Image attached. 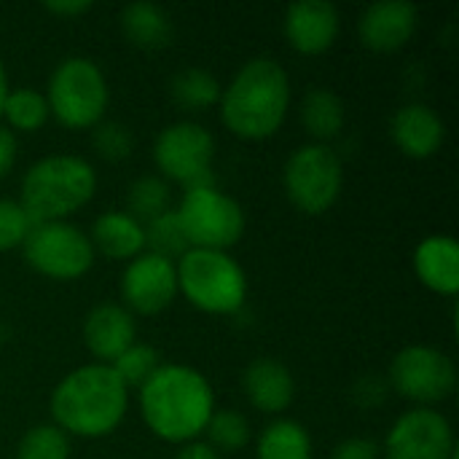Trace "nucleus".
Here are the masks:
<instances>
[{
  "label": "nucleus",
  "mask_w": 459,
  "mask_h": 459,
  "mask_svg": "<svg viewBox=\"0 0 459 459\" xmlns=\"http://www.w3.org/2000/svg\"><path fill=\"white\" fill-rule=\"evenodd\" d=\"M43 8L54 16H81L91 8V3H86V0H54V3H43Z\"/></svg>",
  "instance_id": "35"
},
{
  "label": "nucleus",
  "mask_w": 459,
  "mask_h": 459,
  "mask_svg": "<svg viewBox=\"0 0 459 459\" xmlns=\"http://www.w3.org/2000/svg\"><path fill=\"white\" fill-rule=\"evenodd\" d=\"M455 430L436 409H411L395 420L385 441L387 459H452Z\"/></svg>",
  "instance_id": "12"
},
{
  "label": "nucleus",
  "mask_w": 459,
  "mask_h": 459,
  "mask_svg": "<svg viewBox=\"0 0 459 459\" xmlns=\"http://www.w3.org/2000/svg\"><path fill=\"white\" fill-rule=\"evenodd\" d=\"M175 459H221V455L210 446V444H204V441H188Z\"/></svg>",
  "instance_id": "36"
},
{
  "label": "nucleus",
  "mask_w": 459,
  "mask_h": 459,
  "mask_svg": "<svg viewBox=\"0 0 459 459\" xmlns=\"http://www.w3.org/2000/svg\"><path fill=\"white\" fill-rule=\"evenodd\" d=\"M121 30L124 35L145 51L164 48L172 40V19L169 13L148 0H137L124 5L121 11Z\"/></svg>",
  "instance_id": "21"
},
{
  "label": "nucleus",
  "mask_w": 459,
  "mask_h": 459,
  "mask_svg": "<svg viewBox=\"0 0 459 459\" xmlns=\"http://www.w3.org/2000/svg\"><path fill=\"white\" fill-rule=\"evenodd\" d=\"M207 436H210V446L221 455H234L239 452L247 441H250V425L239 411H212L210 422H207Z\"/></svg>",
  "instance_id": "30"
},
{
  "label": "nucleus",
  "mask_w": 459,
  "mask_h": 459,
  "mask_svg": "<svg viewBox=\"0 0 459 459\" xmlns=\"http://www.w3.org/2000/svg\"><path fill=\"white\" fill-rule=\"evenodd\" d=\"M132 129L121 121H100L91 126V148L108 161H124L132 153Z\"/></svg>",
  "instance_id": "31"
},
{
  "label": "nucleus",
  "mask_w": 459,
  "mask_h": 459,
  "mask_svg": "<svg viewBox=\"0 0 459 459\" xmlns=\"http://www.w3.org/2000/svg\"><path fill=\"white\" fill-rule=\"evenodd\" d=\"M91 247L116 261H132L145 247V229L126 210H108L91 226Z\"/></svg>",
  "instance_id": "20"
},
{
  "label": "nucleus",
  "mask_w": 459,
  "mask_h": 459,
  "mask_svg": "<svg viewBox=\"0 0 459 459\" xmlns=\"http://www.w3.org/2000/svg\"><path fill=\"white\" fill-rule=\"evenodd\" d=\"M282 183L288 199L301 212L320 215L336 204L344 183V167L331 145L323 143L301 145L285 161Z\"/></svg>",
  "instance_id": "8"
},
{
  "label": "nucleus",
  "mask_w": 459,
  "mask_h": 459,
  "mask_svg": "<svg viewBox=\"0 0 459 459\" xmlns=\"http://www.w3.org/2000/svg\"><path fill=\"white\" fill-rule=\"evenodd\" d=\"M137 339L134 317L121 304H97L83 320V342L89 352L105 366L124 355Z\"/></svg>",
  "instance_id": "16"
},
{
  "label": "nucleus",
  "mask_w": 459,
  "mask_h": 459,
  "mask_svg": "<svg viewBox=\"0 0 459 459\" xmlns=\"http://www.w3.org/2000/svg\"><path fill=\"white\" fill-rule=\"evenodd\" d=\"M175 212L188 247L229 250L245 231V210L215 186L188 188Z\"/></svg>",
  "instance_id": "7"
},
{
  "label": "nucleus",
  "mask_w": 459,
  "mask_h": 459,
  "mask_svg": "<svg viewBox=\"0 0 459 459\" xmlns=\"http://www.w3.org/2000/svg\"><path fill=\"white\" fill-rule=\"evenodd\" d=\"M390 134L406 156L428 159L444 145L446 126H444V118L433 108L422 102H411L393 116Z\"/></svg>",
  "instance_id": "17"
},
{
  "label": "nucleus",
  "mask_w": 459,
  "mask_h": 459,
  "mask_svg": "<svg viewBox=\"0 0 459 459\" xmlns=\"http://www.w3.org/2000/svg\"><path fill=\"white\" fill-rule=\"evenodd\" d=\"M24 261L51 280H78L94 264L89 234L67 221L35 223L24 239Z\"/></svg>",
  "instance_id": "9"
},
{
  "label": "nucleus",
  "mask_w": 459,
  "mask_h": 459,
  "mask_svg": "<svg viewBox=\"0 0 459 459\" xmlns=\"http://www.w3.org/2000/svg\"><path fill=\"white\" fill-rule=\"evenodd\" d=\"M390 385L414 403H438L457 387V368L449 355L436 347L411 344L401 350L390 366Z\"/></svg>",
  "instance_id": "11"
},
{
  "label": "nucleus",
  "mask_w": 459,
  "mask_h": 459,
  "mask_svg": "<svg viewBox=\"0 0 459 459\" xmlns=\"http://www.w3.org/2000/svg\"><path fill=\"white\" fill-rule=\"evenodd\" d=\"M172 100L186 110H207L221 102V83L204 67H186L169 83Z\"/></svg>",
  "instance_id": "24"
},
{
  "label": "nucleus",
  "mask_w": 459,
  "mask_h": 459,
  "mask_svg": "<svg viewBox=\"0 0 459 459\" xmlns=\"http://www.w3.org/2000/svg\"><path fill=\"white\" fill-rule=\"evenodd\" d=\"M339 8L328 0H299L285 11V35L301 54H323L339 35Z\"/></svg>",
  "instance_id": "15"
},
{
  "label": "nucleus",
  "mask_w": 459,
  "mask_h": 459,
  "mask_svg": "<svg viewBox=\"0 0 459 459\" xmlns=\"http://www.w3.org/2000/svg\"><path fill=\"white\" fill-rule=\"evenodd\" d=\"M382 449L371 438H347L333 449L331 459H379Z\"/></svg>",
  "instance_id": "33"
},
{
  "label": "nucleus",
  "mask_w": 459,
  "mask_h": 459,
  "mask_svg": "<svg viewBox=\"0 0 459 459\" xmlns=\"http://www.w3.org/2000/svg\"><path fill=\"white\" fill-rule=\"evenodd\" d=\"M48 102L46 94L35 89H13L8 91L3 102V116L8 118V126L16 132H35L48 121Z\"/></svg>",
  "instance_id": "26"
},
{
  "label": "nucleus",
  "mask_w": 459,
  "mask_h": 459,
  "mask_svg": "<svg viewBox=\"0 0 459 459\" xmlns=\"http://www.w3.org/2000/svg\"><path fill=\"white\" fill-rule=\"evenodd\" d=\"M16 459H70V441L56 425H35L22 436Z\"/></svg>",
  "instance_id": "28"
},
{
  "label": "nucleus",
  "mask_w": 459,
  "mask_h": 459,
  "mask_svg": "<svg viewBox=\"0 0 459 459\" xmlns=\"http://www.w3.org/2000/svg\"><path fill=\"white\" fill-rule=\"evenodd\" d=\"M35 223L24 212V207L13 199H0V250H11L24 245L30 229Z\"/></svg>",
  "instance_id": "32"
},
{
  "label": "nucleus",
  "mask_w": 459,
  "mask_h": 459,
  "mask_svg": "<svg viewBox=\"0 0 459 459\" xmlns=\"http://www.w3.org/2000/svg\"><path fill=\"white\" fill-rule=\"evenodd\" d=\"M169 199H172V194H169V186H167L164 178H159V175H143V178H137L129 186L126 212L145 226L148 221H153V218L164 215L167 210H172L169 207Z\"/></svg>",
  "instance_id": "25"
},
{
  "label": "nucleus",
  "mask_w": 459,
  "mask_h": 459,
  "mask_svg": "<svg viewBox=\"0 0 459 459\" xmlns=\"http://www.w3.org/2000/svg\"><path fill=\"white\" fill-rule=\"evenodd\" d=\"M97 188L94 167L70 153H56L35 161L22 178L19 204L32 223L62 221L65 215L81 210Z\"/></svg>",
  "instance_id": "4"
},
{
  "label": "nucleus",
  "mask_w": 459,
  "mask_h": 459,
  "mask_svg": "<svg viewBox=\"0 0 459 459\" xmlns=\"http://www.w3.org/2000/svg\"><path fill=\"white\" fill-rule=\"evenodd\" d=\"M140 411L153 436L169 444H188L207 428L215 411V395L207 377L196 368L161 363L140 387Z\"/></svg>",
  "instance_id": "1"
},
{
  "label": "nucleus",
  "mask_w": 459,
  "mask_h": 459,
  "mask_svg": "<svg viewBox=\"0 0 459 459\" xmlns=\"http://www.w3.org/2000/svg\"><path fill=\"white\" fill-rule=\"evenodd\" d=\"M258 459H312V438L307 428L296 420H277L264 428L258 446Z\"/></svg>",
  "instance_id": "22"
},
{
  "label": "nucleus",
  "mask_w": 459,
  "mask_h": 459,
  "mask_svg": "<svg viewBox=\"0 0 459 459\" xmlns=\"http://www.w3.org/2000/svg\"><path fill=\"white\" fill-rule=\"evenodd\" d=\"M16 161V137L8 126H0V180L11 172Z\"/></svg>",
  "instance_id": "34"
},
{
  "label": "nucleus",
  "mask_w": 459,
  "mask_h": 459,
  "mask_svg": "<svg viewBox=\"0 0 459 459\" xmlns=\"http://www.w3.org/2000/svg\"><path fill=\"white\" fill-rule=\"evenodd\" d=\"M215 140L196 121H175L164 126L153 143V161L164 178L178 180L188 188L215 186L212 178Z\"/></svg>",
  "instance_id": "10"
},
{
  "label": "nucleus",
  "mask_w": 459,
  "mask_h": 459,
  "mask_svg": "<svg viewBox=\"0 0 459 459\" xmlns=\"http://www.w3.org/2000/svg\"><path fill=\"white\" fill-rule=\"evenodd\" d=\"M420 11L409 0H382L363 11L360 16V40L371 51H398L414 35Z\"/></svg>",
  "instance_id": "14"
},
{
  "label": "nucleus",
  "mask_w": 459,
  "mask_h": 459,
  "mask_svg": "<svg viewBox=\"0 0 459 459\" xmlns=\"http://www.w3.org/2000/svg\"><path fill=\"white\" fill-rule=\"evenodd\" d=\"M159 366H161L159 352L151 344H140V342H134L124 355H118L110 363V368L116 371V377L124 382L126 390L129 387H143L156 374Z\"/></svg>",
  "instance_id": "29"
},
{
  "label": "nucleus",
  "mask_w": 459,
  "mask_h": 459,
  "mask_svg": "<svg viewBox=\"0 0 459 459\" xmlns=\"http://www.w3.org/2000/svg\"><path fill=\"white\" fill-rule=\"evenodd\" d=\"M178 290L207 315H231L247 296L245 269L226 250L188 247L178 264Z\"/></svg>",
  "instance_id": "5"
},
{
  "label": "nucleus",
  "mask_w": 459,
  "mask_h": 459,
  "mask_svg": "<svg viewBox=\"0 0 459 459\" xmlns=\"http://www.w3.org/2000/svg\"><path fill=\"white\" fill-rule=\"evenodd\" d=\"M145 247H151L148 253H156L161 258H180L186 250H188V242L183 237V229L178 223V212L175 210H167L164 215L148 221L145 226Z\"/></svg>",
  "instance_id": "27"
},
{
  "label": "nucleus",
  "mask_w": 459,
  "mask_h": 459,
  "mask_svg": "<svg viewBox=\"0 0 459 459\" xmlns=\"http://www.w3.org/2000/svg\"><path fill=\"white\" fill-rule=\"evenodd\" d=\"M414 269L430 290L455 296L459 290V245L455 237H425L414 250Z\"/></svg>",
  "instance_id": "19"
},
{
  "label": "nucleus",
  "mask_w": 459,
  "mask_h": 459,
  "mask_svg": "<svg viewBox=\"0 0 459 459\" xmlns=\"http://www.w3.org/2000/svg\"><path fill=\"white\" fill-rule=\"evenodd\" d=\"M121 296L129 312L156 315L164 312L178 296V269L175 261L156 253H140L129 261L121 277Z\"/></svg>",
  "instance_id": "13"
},
{
  "label": "nucleus",
  "mask_w": 459,
  "mask_h": 459,
  "mask_svg": "<svg viewBox=\"0 0 459 459\" xmlns=\"http://www.w3.org/2000/svg\"><path fill=\"white\" fill-rule=\"evenodd\" d=\"M290 105V81L277 59L255 56L239 67L226 91H221V118L226 129L245 140L272 137Z\"/></svg>",
  "instance_id": "3"
},
{
  "label": "nucleus",
  "mask_w": 459,
  "mask_h": 459,
  "mask_svg": "<svg viewBox=\"0 0 459 459\" xmlns=\"http://www.w3.org/2000/svg\"><path fill=\"white\" fill-rule=\"evenodd\" d=\"M247 401L264 414H280L290 406L296 385L285 363L274 358H258L247 366L242 377Z\"/></svg>",
  "instance_id": "18"
},
{
  "label": "nucleus",
  "mask_w": 459,
  "mask_h": 459,
  "mask_svg": "<svg viewBox=\"0 0 459 459\" xmlns=\"http://www.w3.org/2000/svg\"><path fill=\"white\" fill-rule=\"evenodd\" d=\"M46 102L56 121L70 129H91L100 124L108 108V81L100 65L89 56L62 59L48 75Z\"/></svg>",
  "instance_id": "6"
},
{
  "label": "nucleus",
  "mask_w": 459,
  "mask_h": 459,
  "mask_svg": "<svg viewBox=\"0 0 459 459\" xmlns=\"http://www.w3.org/2000/svg\"><path fill=\"white\" fill-rule=\"evenodd\" d=\"M301 124L317 140H331L344 129V102L331 89H312L301 100Z\"/></svg>",
  "instance_id": "23"
},
{
  "label": "nucleus",
  "mask_w": 459,
  "mask_h": 459,
  "mask_svg": "<svg viewBox=\"0 0 459 459\" xmlns=\"http://www.w3.org/2000/svg\"><path fill=\"white\" fill-rule=\"evenodd\" d=\"M8 97V78H5V67L0 62V116H3V102Z\"/></svg>",
  "instance_id": "37"
},
{
  "label": "nucleus",
  "mask_w": 459,
  "mask_h": 459,
  "mask_svg": "<svg viewBox=\"0 0 459 459\" xmlns=\"http://www.w3.org/2000/svg\"><path fill=\"white\" fill-rule=\"evenodd\" d=\"M54 425L67 436L102 438L126 417L129 390L105 363H89L70 371L51 393Z\"/></svg>",
  "instance_id": "2"
}]
</instances>
